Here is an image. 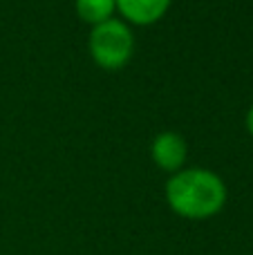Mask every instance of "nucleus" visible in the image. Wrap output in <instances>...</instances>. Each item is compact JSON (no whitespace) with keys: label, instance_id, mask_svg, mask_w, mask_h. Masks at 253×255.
Wrapping results in <instances>:
<instances>
[{"label":"nucleus","instance_id":"39448f33","mask_svg":"<svg viewBox=\"0 0 253 255\" xmlns=\"http://www.w3.org/2000/svg\"><path fill=\"white\" fill-rule=\"evenodd\" d=\"M74 7L81 20L90 22V25H101L112 18L117 9V0H76Z\"/></svg>","mask_w":253,"mask_h":255},{"label":"nucleus","instance_id":"f03ea898","mask_svg":"<svg viewBox=\"0 0 253 255\" xmlns=\"http://www.w3.org/2000/svg\"><path fill=\"white\" fill-rule=\"evenodd\" d=\"M88 47L92 58L103 70H119L130 61L134 52L132 29L119 18H110V20L92 27Z\"/></svg>","mask_w":253,"mask_h":255},{"label":"nucleus","instance_id":"20e7f679","mask_svg":"<svg viewBox=\"0 0 253 255\" xmlns=\"http://www.w3.org/2000/svg\"><path fill=\"white\" fill-rule=\"evenodd\" d=\"M173 0H117V9L134 25H150L168 11Z\"/></svg>","mask_w":253,"mask_h":255},{"label":"nucleus","instance_id":"7ed1b4c3","mask_svg":"<svg viewBox=\"0 0 253 255\" xmlns=\"http://www.w3.org/2000/svg\"><path fill=\"white\" fill-rule=\"evenodd\" d=\"M150 154L155 159V163L166 172H177L182 170L184 161L188 157V145L179 132L166 130L152 139L150 145Z\"/></svg>","mask_w":253,"mask_h":255},{"label":"nucleus","instance_id":"f257e3e1","mask_svg":"<svg viewBox=\"0 0 253 255\" xmlns=\"http://www.w3.org/2000/svg\"><path fill=\"white\" fill-rule=\"evenodd\" d=\"M166 202L186 220H209L227 204V186L222 177L206 168H184L166 181Z\"/></svg>","mask_w":253,"mask_h":255},{"label":"nucleus","instance_id":"423d86ee","mask_svg":"<svg viewBox=\"0 0 253 255\" xmlns=\"http://www.w3.org/2000/svg\"><path fill=\"white\" fill-rule=\"evenodd\" d=\"M247 128H249V132L253 134V106L249 108V112H247Z\"/></svg>","mask_w":253,"mask_h":255}]
</instances>
